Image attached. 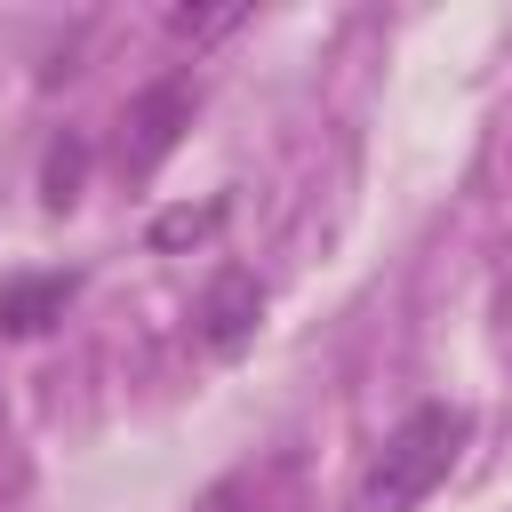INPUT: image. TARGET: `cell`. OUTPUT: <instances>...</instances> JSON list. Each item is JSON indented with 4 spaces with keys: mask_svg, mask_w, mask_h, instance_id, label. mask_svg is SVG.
I'll use <instances>...</instances> for the list:
<instances>
[{
    "mask_svg": "<svg viewBox=\"0 0 512 512\" xmlns=\"http://www.w3.org/2000/svg\"><path fill=\"white\" fill-rule=\"evenodd\" d=\"M464 408H448V400H424V408H408L392 432H384V448L368 456V472H360V512H408V504H424L448 472H456V456H464Z\"/></svg>",
    "mask_w": 512,
    "mask_h": 512,
    "instance_id": "obj_1",
    "label": "cell"
},
{
    "mask_svg": "<svg viewBox=\"0 0 512 512\" xmlns=\"http://www.w3.org/2000/svg\"><path fill=\"white\" fill-rule=\"evenodd\" d=\"M256 320H264V288H256V272H240V264H224L216 280H208V296H200V312H192V328H200V344L216 352V360H232L248 336H256Z\"/></svg>",
    "mask_w": 512,
    "mask_h": 512,
    "instance_id": "obj_2",
    "label": "cell"
},
{
    "mask_svg": "<svg viewBox=\"0 0 512 512\" xmlns=\"http://www.w3.org/2000/svg\"><path fill=\"white\" fill-rule=\"evenodd\" d=\"M184 120H192V80H160V88H144V96L128 104V136H120L128 168H136V176H144V168H160V160H168V144L184 136Z\"/></svg>",
    "mask_w": 512,
    "mask_h": 512,
    "instance_id": "obj_3",
    "label": "cell"
},
{
    "mask_svg": "<svg viewBox=\"0 0 512 512\" xmlns=\"http://www.w3.org/2000/svg\"><path fill=\"white\" fill-rule=\"evenodd\" d=\"M72 296H80L72 272H24V280H8V288H0V336H40V328H56Z\"/></svg>",
    "mask_w": 512,
    "mask_h": 512,
    "instance_id": "obj_4",
    "label": "cell"
},
{
    "mask_svg": "<svg viewBox=\"0 0 512 512\" xmlns=\"http://www.w3.org/2000/svg\"><path fill=\"white\" fill-rule=\"evenodd\" d=\"M216 232H224V200H200V208H160L144 240H152L160 256H176V248H200V240H216Z\"/></svg>",
    "mask_w": 512,
    "mask_h": 512,
    "instance_id": "obj_5",
    "label": "cell"
},
{
    "mask_svg": "<svg viewBox=\"0 0 512 512\" xmlns=\"http://www.w3.org/2000/svg\"><path fill=\"white\" fill-rule=\"evenodd\" d=\"M240 24H248L240 0H224V8H168V32L192 40V48H200V40H224V32H240Z\"/></svg>",
    "mask_w": 512,
    "mask_h": 512,
    "instance_id": "obj_6",
    "label": "cell"
},
{
    "mask_svg": "<svg viewBox=\"0 0 512 512\" xmlns=\"http://www.w3.org/2000/svg\"><path fill=\"white\" fill-rule=\"evenodd\" d=\"M40 192H48V208H72V200H80V136H56V144H48Z\"/></svg>",
    "mask_w": 512,
    "mask_h": 512,
    "instance_id": "obj_7",
    "label": "cell"
}]
</instances>
